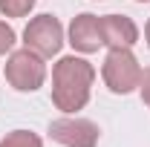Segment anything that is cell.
<instances>
[{
  "label": "cell",
  "mask_w": 150,
  "mask_h": 147,
  "mask_svg": "<svg viewBox=\"0 0 150 147\" xmlns=\"http://www.w3.org/2000/svg\"><path fill=\"white\" fill-rule=\"evenodd\" d=\"M93 81L95 69L90 61L75 55L61 58L52 66V104L67 115L84 110L93 95Z\"/></svg>",
  "instance_id": "obj_1"
},
{
  "label": "cell",
  "mask_w": 150,
  "mask_h": 147,
  "mask_svg": "<svg viewBox=\"0 0 150 147\" xmlns=\"http://www.w3.org/2000/svg\"><path fill=\"white\" fill-rule=\"evenodd\" d=\"M6 81L18 92H35L46 81V64L32 49H12L6 61Z\"/></svg>",
  "instance_id": "obj_2"
},
{
  "label": "cell",
  "mask_w": 150,
  "mask_h": 147,
  "mask_svg": "<svg viewBox=\"0 0 150 147\" xmlns=\"http://www.w3.org/2000/svg\"><path fill=\"white\" fill-rule=\"evenodd\" d=\"M101 78L107 84V90L115 95H127L139 90L142 84V66L130 49H110L104 64H101Z\"/></svg>",
  "instance_id": "obj_3"
},
{
  "label": "cell",
  "mask_w": 150,
  "mask_h": 147,
  "mask_svg": "<svg viewBox=\"0 0 150 147\" xmlns=\"http://www.w3.org/2000/svg\"><path fill=\"white\" fill-rule=\"evenodd\" d=\"M23 46L43 58H55L64 46V26L55 15H38L23 29Z\"/></svg>",
  "instance_id": "obj_4"
},
{
  "label": "cell",
  "mask_w": 150,
  "mask_h": 147,
  "mask_svg": "<svg viewBox=\"0 0 150 147\" xmlns=\"http://www.w3.org/2000/svg\"><path fill=\"white\" fill-rule=\"evenodd\" d=\"M49 139L61 147H95L101 139V130L90 118L64 115V118L49 121Z\"/></svg>",
  "instance_id": "obj_5"
},
{
  "label": "cell",
  "mask_w": 150,
  "mask_h": 147,
  "mask_svg": "<svg viewBox=\"0 0 150 147\" xmlns=\"http://www.w3.org/2000/svg\"><path fill=\"white\" fill-rule=\"evenodd\" d=\"M69 43H72L75 52H84V55L98 52V46H104L101 18H98V15H90V12L72 18V23H69Z\"/></svg>",
  "instance_id": "obj_6"
},
{
  "label": "cell",
  "mask_w": 150,
  "mask_h": 147,
  "mask_svg": "<svg viewBox=\"0 0 150 147\" xmlns=\"http://www.w3.org/2000/svg\"><path fill=\"white\" fill-rule=\"evenodd\" d=\"M101 37H104V46L110 49H133L139 43V26L127 15H104Z\"/></svg>",
  "instance_id": "obj_7"
},
{
  "label": "cell",
  "mask_w": 150,
  "mask_h": 147,
  "mask_svg": "<svg viewBox=\"0 0 150 147\" xmlns=\"http://www.w3.org/2000/svg\"><path fill=\"white\" fill-rule=\"evenodd\" d=\"M0 147H43V141L32 130H12L0 139Z\"/></svg>",
  "instance_id": "obj_8"
},
{
  "label": "cell",
  "mask_w": 150,
  "mask_h": 147,
  "mask_svg": "<svg viewBox=\"0 0 150 147\" xmlns=\"http://www.w3.org/2000/svg\"><path fill=\"white\" fill-rule=\"evenodd\" d=\"M38 0H0V12L3 18H26L35 9Z\"/></svg>",
  "instance_id": "obj_9"
},
{
  "label": "cell",
  "mask_w": 150,
  "mask_h": 147,
  "mask_svg": "<svg viewBox=\"0 0 150 147\" xmlns=\"http://www.w3.org/2000/svg\"><path fill=\"white\" fill-rule=\"evenodd\" d=\"M15 43H18L15 29H12L9 23H3V20H0V55H9V52L15 49Z\"/></svg>",
  "instance_id": "obj_10"
},
{
  "label": "cell",
  "mask_w": 150,
  "mask_h": 147,
  "mask_svg": "<svg viewBox=\"0 0 150 147\" xmlns=\"http://www.w3.org/2000/svg\"><path fill=\"white\" fill-rule=\"evenodd\" d=\"M139 92H142V101L150 107V66L142 69V84H139Z\"/></svg>",
  "instance_id": "obj_11"
},
{
  "label": "cell",
  "mask_w": 150,
  "mask_h": 147,
  "mask_svg": "<svg viewBox=\"0 0 150 147\" xmlns=\"http://www.w3.org/2000/svg\"><path fill=\"white\" fill-rule=\"evenodd\" d=\"M144 40H147V46H150V20L144 23Z\"/></svg>",
  "instance_id": "obj_12"
},
{
  "label": "cell",
  "mask_w": 150,
  "mask_h": 147,
  "mask_svg": "<svg viewBox=\"0 0 150 147\" xmlns=\"http://www.w3.org/2000/svg\"><path fill=\"white\" fill-rule=\"evenodd\" d=\"M136 3H150V0H136Z\"/></svg>",
  "instance_id": "obj_13"
}]
</instances>
